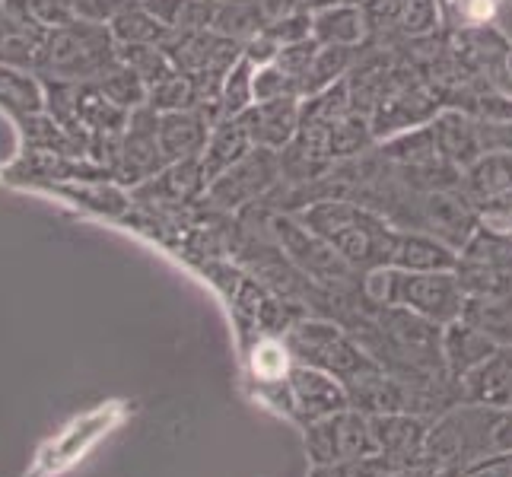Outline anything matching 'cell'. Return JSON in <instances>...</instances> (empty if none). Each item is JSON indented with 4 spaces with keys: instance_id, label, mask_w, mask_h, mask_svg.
<instances>
[{
    "instance_id": "cell-1",
    "label": "cell",
    "mask_w": 512,
    "mask_h": 477,
    "mask_svg": "<svg viewBox=\"0 0 512 477\" xmlns=\"http://www.w3.org/2000/svg\"><path fill=\"white\" fill-rule=\"evenodd\" d=\"M299 223H306L312 233H319L334 252H338L350 268L360 274L385 268V249L392 236V223L382 214L369 210L357 201H315L296 214Z\"/></svg>"
},
{
    "instance_id": "cell-2",
    "label": "cell",
    "mask_w": 512,
    "mask_h": 477,
    "mask_svg": "<svg viewBox=\"0 0 512 477\" xmlns=\"http://www.w3.org/2000/svg\"><path fill=\"white\" fill-rule=\"evenodd\" d=\"M366 277V293L376 306H401L443 328L455 322V318H462L468 303V293L455 271L379 268L369 271Z\"/></svg>"
},
{
    "instance_id": "cell-3",
    "label": "cell",
    "mask_w": 512,
    "mask_h": 477,
    "mask_svg": "<svg viewBox=\"0 0 512 477\" xmlns=\"http://www.w3.org/2000/svg\"><path fill=\"white\" fill-rule=\"evenodd\" d=\"M290 350L296 353L299 363L325 369V373L338 376L344 385L379 369V363L360 347L357 338H350V334H344L331 322H319V318L296 325L290 331Z\"/></svg>"
},
{
    "instance_id": "cell-4",
    "label": "cell",
    "mask_w": 512,
    "mask_h": 477,
    "mask_svg": "<svg viewBox=\"0 0 512 477\" xmlns=\"http://www.w3.org/2000/svg\"><path fill=\"white\" fill-rule=\"evenodd\" d=\"M455 274L468 296H512V236L481 223L458 252Z\"/></svg>"
},
{
    "instance_id": "cell-5",
    "label": "cell",
    "mask_w": 512,
    "mask_h": 477,
    "mask_svg": "<svg viewBox=\"0 0 512 477\" xmlns=\"http://www.w3.org/2000/svg\"><path fill=\"white\" fill-rule=\"evenodd\" d=\"M268 229L277 239L280 252H284L303 274L319 280V284L341 287L357 274V268H350V264L334 252L319 233H312L306 223H299L296 214H274L268 220Z\"/></svg>"
},
{
    "instance_id": "cell-6",
    "label": "cell",
    "mask_w": 512,
    "mask_h": 477,
    "mask_svg": "<svg viewBox=\"0 0 512 477\" xmlns=\"http://www.w3.org/2000/svg\"><path fill=\"white\" fill-rule=\"evenodd\" d=\"M306 449L315 465H338V462H363V458L379 455L373 420L369 414L347 408L319 423H309Z\"/></svg>"
},
{
    "instance_id": "cell-7",
    "label": "cell",
    "mask_w": 512,
    "mask_h": 477,
    "mask_svg": "<svg viewBox=\"0 0 512 477\" xmlns=\"http://www.w3.org/2000/svg\"><path fill=\"white\" fill-rule=\"evenodd\" d=\"M379 328L385 334V341L392 344L404 360L414 369H443V325L430 322L417 312H408L401 306H382Z\"/></svg>"
},
{
    "instance_id": "cell-8",
    "label": "cell",
    "mask_w": 512,
    "mask_h": 477,
    "mask_svg": "<svg viewBox=\"0 0 512 477\" xmlns=\"http://www.w3.org/2000/svg\"><path fill=\"white\" fill-rule=\"evenodd\" d=\"M284 179V163H280V153L268 147H255L249 156H242L233 169H226L220 179H214L210 188V198L223 207H242L264 198L277 182Z\"/></svg>"
},
{
    "instance_id": "cell-9",
    "label": "cell",
    "mask_w": 512,
    "mask_h": 477,
    "mask_svg": "<svg viewBox=\"0 0 512 477\" xmlns=\"http://www.w3.org/2000/svg\"><path fill=\"white\" fill-rule=\"evenodd\" d=\"M287 392L293 411L306 423H319L350 408L347 385L338 376L325 373V369H315L306 363L293 366L287 373Z\"/></svg>"
},
{
    "instance_id": "cell-10",
    "label": "cell",
    "mask_w": 512,
    "mask_h": 477,
    "mask_svg": "<svg viewBox=\"0 0 512 477\" xmlns=\"http://www.w3.org/2000/svg\"><path fill=\"white\" fill-rule=\"evenodd\" d=\"M242 125L249 128L255 147L268 150H287L293 137L299 134V121H303V99L299 96H280L268 102L249 105L242 115Z\"/></svg>"
},
{
    "instance_id": "cell-11",
    "label": "cell",
    "mask_w": 512,
    "mask_h": 477,
    "mask_svg": "<svg viewBox=\"0 0 512 477\" xmlns=\"http://www.w3.org/2000/svg\"><path fill=\"white\" fill-rule=\"evenodd\" d=\"M455 264H458V252L449 249L446 242H439L430 233L395 226L392 236H388L385 268H398V271H455Z\"/></svg>"
},
{
    "instance_id": "cell-12",
    "label": "cell",
    "mask_w": 512,
    "mask_h": 477,
    "mask_svg": "<svg viewBox=\"0 0 512 477\" xmlns=\"http://www.w3.org/2000/svg\"><path fill=\"white\" fill-rule=\"evenodd\" d=\"M465 404H478L490 411H509L512 408V347H497L490 357L471 369L458 382Z\"/></svg>"
},
{
    "instance_id": "cell-13",
    "label": "cell",
    "mask_w": 512,
    "mask_h": 477,
    "mask_svg": "<svg viewBox=\"0 0 512 477\" xmlns=\"http://www.w3.org/2000/svg\"><path fill=\"white\" fill-rule=\"evenodd\" d=\"M430 125L436 134L439 156L455 169L465 172L471 163H478V159L487 153L484 137H481V121L462 109H443Z\"/></svg>"
},
{
    "instance_id": "cell-14",
    "label": "cell",
    "mask_w": 512,
    "mask_h": 477,
    "mask_svg": "<svg viewBox=\"0 0 512 477\" xmlns=\"http://www.w3.org/2000/svg\"><path fill=\"white\" fill-rule=\"evenodd\" d=\"M500 344L484 334L468 318H455L443 328V369L452 382H462L471 369H478Z\"/></svg>"
},
{
    "instance_id": "cell-15",
    "label": "cell",
    "mask_w": 512,
    "mask_h": 477,
    "mask_svg": "<svg viewBox=\"0 0 512 477\" xmlns=\"http://www.w3.org/2000/svg\"><path fill=\"white\" fill-rule=\"evenodd\" d=\"M210 137V121L201 109H182V112H163L160 115V150L166 166L182 163V159L201 156Z\"/></svg>"
},
{
    "instance_id": "cell-16",
    "label": "cell",
    "mask_w": 512,
    "mask_h": 477,
    "mask_svg": "<svg viewBox=\"0 0 512 477\" xmlns=\"http://www.w3.org/2000/svg\"><path fill=\"white\" fill-rule=\"evenodd\" d=\"M252 150H255L252 134H249V128L242 125L239 115L214 121V128H210V137H207V147L201 153L207 185L214 182V179H220L226 169H233L239 159L249 156Z\"/></svg>"
},
{
    "instance_id": "cell-17",
    "label": "cell",
    "mask_w": 512,
    "mask_h": 477,
    "mask_svg": "<svg viewBox=\"0 0 512 477\" xmlns=\"http://www.w3.org/2000/svg\"><path fill=\"white\" fill-rule=\"evenodd\" d=\"M462 191L474 207L512 194V153L487 150L478 163H471L462 172Z\"/></svg>"
},
{
    "instance_id": "cell-18",
    "label": "cell",
    "mask_w": 512,
    "mask_h": 477,
    "mask_svg": "<svg viewBox=\"0 0 512 477\" xmlns=\"http://www.w3.org/2000/svg\"><path fill=\"white\" fill-rule=\"evenodd\" d=\"M128 140H125V150H121V156H125L128 163V175H134V179H150V175L166 166L163 159V150H160V118L153 115V109H140L131 125H128Z\"/></svg>"
},
{
    "instance_id": "cell-19",
    "label": "cell",
    "mask_w": 512,
    "mask_h": 477,
    "mask_svg": "<svg viewBox=\"0 0 512 477\" xmlns=\"http://www.w3.org/2000/svg\"><path fill=\"white\" fill-rule=\"evenodd\" d=\"M312 39L322 45L360 48L369 39L366 10L360 4H347V0H341V4L312 13Z\"/></svg>"
},
{
    "instance_id": "cell-20",
    "label": "cell",
    "mask_w": 512,
    "mask_h": 477,
    "mask_svg": "<svg viewBox=\"0 0 512 477\" xmlns=\"http://www.w3.org/2000/svg\"><path fill=\"white\" fill-rule=\"evenodd\" d=\"M379 156L392 166H430V163H439V159H443L436 147L433 125H420V128L401 131L395 137L382 140Z\"/></svg>"
},
{
    "instance_id": "cell-21",
    "label": "cell",
    "mask_w": 512,
    "mask_h": 477,
    "mask_svg": "<svg viewBox=\"0 0 512 477\" xmlns=\"http://www.w3.org/2000/svg\"><path fill=\"white\" fill-rule=\"evenodd\" d=\"M373 420V433H376V446L379 452L388 455H417L427 446V433H423V423L408 417V414H376Z\"/></svg>"
},
{
    "instance_id": "cell-22",
    "label": "cell",
    "mask_w": 512,
    "mask_h": 477,
    "mask_svg": "<svg viewBox=\"0 0 512 477\" xmlns=\"http://www.w3.org/2000/svg\"><path fill=\"white\" fill-rule=\"evenodd\" d=\"M462 318L490 334L500 347H512V296H468Z\"/></svg>"
},
{
    "instance_id": "cell-23",
    "label": "cell",
    "mask_w": 512,
    "mask_h": 477,
    "mask_svg": "<svg viewBox=\"0 0 512 477\" xmlns=\"http://www.w3.org/2000/svg\"><path fill=\"white\" fill-rule=\"evenodd\" d=\"M249 105H255V61L242 55L233 70L226 74L220 96H217V121L242 115Z\"/></svg>"
},
{
    "instance_id": "cell-24",
    "label": "cell",
    "mask_w": 512,
    "mask_h": 477,
    "mask_svg": "<svg viewBox=\"0 0 512 477\" xmlns=\"http://www.w3.org/2000/svg\"><path fill=\"white\" fill-rule=\"evenodd\" d=\"M493 452H512V408L497 411L493 420Z\"/></svg>"
},
{
    "instance_id": "cell-25",
    "label": "cell",
    "mask_w": 512,
    "mask_h": 477,
    "mask_svg": "<svg viewBox=\"0 0 512 477\" xmlns=\"http://www.w3.org/2000/svg\"><path fill=\"white\" fill-rule=\"evenodd\" d=\"M334 4H341V0H299V10H306V13H319V10L334 7Z\"/></svg>"
},
{
    "instance_id": "cell-26",
    "label": "cell",
    "mask_w": 512,
    "mask_h": 477,
    "mask_svg": "<svg viewBox=\"0 0 512 477\" xmlns=\"http://www.w3.org/2000/svg\"><path fill=\"white\" fill-rule=\"evenodd\" d=\"M503 233H509V236H512V217H509V220L503 223Z\"/></svg>"
},
{
    "instance_id": "cell-27",
    "label": "cell",
    "mask_w": 512,
    "mask_h": 477,
    "mask_svg": "<svg viewBox=\"0 0 512 477\" xmlns=\"http://www.w3.org/2000/svg\"><path fill=\"white\" fill-rule=\"evenodd\" d=\"M347 4H360V7H363V4H366V0H347Z\"/></svg>"
}]
</instances>
